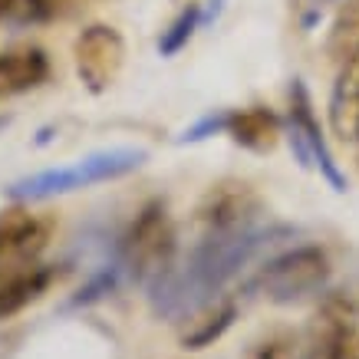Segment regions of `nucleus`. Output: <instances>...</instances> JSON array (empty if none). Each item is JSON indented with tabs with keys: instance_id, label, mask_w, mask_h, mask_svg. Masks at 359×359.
<instances>
[{
	"instance_id": "f257e3e1",
	"label": "nucleus",
	"mask_w": 359,
	"mask_h": 359,
	"mask_svg": "<svg viewBox=\"0 0 359 359\" xmlns=\"http://www.w3.org/2000/svg\"><path fill=\"white\" fill-rule=\"evenodd\" d=\"M287 238H294V228L287 224H254L228 234H208L188 250V257H175L172 267L145 287L152 313L165 323H188L205 306L221 300L234 277H241L257 257L271 254Z\"/></svg>"
},
{
	"instance_id": "f03ea898",
	"label": "nucleus",
	"mask_w": 359,
	"mask_h": 359,
	"mask_svg": "<svg viewBox=\"0 0 359 359\" xmlns=\"http://www.w3.org/2000/svg\"><path fill=\"white\" fill-rule=\"evenodd\" d=\"M145 158L149 155L142 152V149H106V152H93L86 158H76L73 165H63V168H46V172L27 175V178H20V182H13L7 188V195L13 201H46V198L69 195V191H79V188L126 178Z\"/></svg>"
},
{
	"instance_id": "7ed1b4c3",
	"label": "nucleus",
	"mask_w": 359,
	"mask_h": 359,
	"mask_svg": "<svg viewBox=\"0 0 359 359\" xmlns=\"http://www.w3.org/2000/svg\"><path fill=\"white\" fill-rule=\"evenodd\" d=\"M178 257V241H175L172 215L165 201H149L135 211V218L129 221L126 234L119 238V250L116 261L126 271V280L139 283L142 290L168 271Z\"/></svg>"
},
{
	"instance_id": "20e7f679",
	"label": "nucleus",
	"mask_w": 359,
	"mask_h": 359,
	"mask_svg": "<svg viewBox=\"0 0 359 359\" xmlns=\"http://www.w3.org/2000/svg\"><path fill=\"white\" fill-rule=\"evenodd\" d=\"M330 283V254L320 244H294L277 250L261 264L254 277V290H261L271 304H300L320 294Z\"/></svg>"
},
{
	"instance_id": "39448f33",
	"label": "nucleus",
	"mask_w": 359,
	"mask_h": 359,
	"mask_svg": "<svg viewBox=\"0 0 359 359\" xmlns=\"http://www.w3.org/2000/svg\"><path fill=\"white\" fill-rule=\"evenodd\" d=\"M287 139L290 149L297 152L300 165L316 168L320 178H327L333 191H346V175L339 172L337 158L330 152V142L323 135V126L313 112V99L306 93V86L300 79H294L290 86V119H287Z\"/></svg>"
},
{
	"instance_id": "423d86ee",
	"label": "nucleus",
	"mask_w": 359,
	"mask_h": 359,
	"mask_svg": "<svg viewBox=\"0 0 359 359\" xmlns=\"http://www.w3.org/2000/svg\"><path fill=\"white\" fill-rule=\"evenodd\" d=\"M73 66L89 93H106L126 66V40L109 23H89L73 40Z\"/></svg>"
},
{
	"instance_id": "0eeeda50",
	"label": "nucleus",
	"mask_w": 359,
	"mask_h": 359,
	"mask_svg": "<svg viewBox=\"0 0 359 359\" xmlns=\"http://www.w3.org/2000/svg\"><path fill=\"white\" fill-rule=\"evenodd\" d=\"M264 201L257 188L241 178H221L208 188L198 201V221L208 228V234H228L261 224Z\"/></svg>"
},
{
	"instance_id": "6e6552de",
	"label": "nucleus",
	"mask_w": 359,
	"mask_h": 359,
	"mask_svg": "<svg viewBox=\"0 0 359 359\" xmlns=\"http://www.w3.org/2000/svg\"><path fill=\"white\" fill-rule=\"evenodd\" d=\"M359 310L349 297H327L297 359H349L356 343Z\"/></svg>"
},
{
	"instance_id": "1a4fd4ad",
	"label": "nucleus",
	"mask_w": 359,
	"mask_h": 359,
	"mask_svg": "<svg viewBox=\"0 0 359 359\" xmlns=\"http://www.w3.org/2000/svg\"><path fill=\"white\" fill-rule=\"evenodd\" d=\"M50 218L33 215L30 208H11L0 211V273L36 264L40 250L50 241Z\"/></svg>"
},
{
	"instance_id": "9d476101",
	"label": "nucleus",
	"mask_w": 359,
	"mask_h": 359,
	"mask_svg": "<svg viewBox=\"0 0 359 359\" xmlns=\"http://www.w3.org/2000/svg\"><path fill=\"white\" fill-rule=\"evenodd\" d=\"M339 63V76L330 89V129L343 142H359V43Z\"/></svg>"
},
{
	"instance_id": "9b49d317",
	"label": "nucleus",
	"mask_w": 359,
	"mask_h": 359,
	"mask_svg": "<svg viewBox=\"0 0 359 359\" xmlns=\"http://www.w3.org/2000/svg\"><path fill=\"white\" fill-rule=\"evenodd\" d=\"M224 135L250 152H271L283 135V122L267 106H248V109H228L224 116Z\"/></svg>"
},
{
	"instance_id": "f8f14e48",
	"label": "nucleus",
	"mask_w": 359,
	"mask_h": 359,
	"mask_svg": "<svg viewBox=\"0 0 359 359\" xmlns=\"http://www.w3.org/2000/svg\"><path fill=\"white\" fill-rule=\"evenodd\" d=\"M50 79V56L40 46L0 53V96H20Z\"/></svg>"
},
{
	"instance_id": "ddd939ff",
	"label": "nucleus",
	"mask_w": 359,
	"mask_h": 359,
	"mask_svg": "<svg viewBox=\"0 0 359 359\" xmlns=\"http://www.w3.org/2000/svg\"><path fill=\"white\" fill-rule=\"evenodd\" d=\"M50 283H53V267H43V264H27V267L0 273V320L20 313L23 306L40 300L50 290Z\"/></svg>"
},
{
	"instance_id": "4468645a",
	"label": "nucleus",
	"mask_w": 359,
	"mask_h": 359,
	"mask_svg": "<svg viewBox=\"0 0 359 359\" xmlns=\"http://www.w3.org/2000/svg\"><path fill=\"white\" fill-rule=\"evenodd\" d=\"M234 316H238V304H234V300H215L211 306H205L201 313H195L188 320L185 333H182V349L198 353V349L215 346L231 330Z\"/></svg>"
},
{
	"instance_id": "2eb2a0df",
	"label": "nucleus",
	"mask_w": 359,
	"mask_h": 359,
	"mask_svg": "<svg viewBox=\"0 0 359 359\" xmlns=\"http://www.w3.org/2000/svg\"><path fill=\"white\" fill-rule=\"evenodd\" d=\"M201 23H205V20H201V7H198V4H188L185 11H182L172 23H168V30H162V36H158V53H162V56L182 53Z\"/></svg>"
},
{
	"instance_id": "dca6fc26",
	"label": "nucleus",
	"mask_w": 359,
	"mask_h": 359,
	"mask_svg": "<svg viewBox=\"0 0 359 359\" xmlns=\"http://www.w3.org/2000/svg\"><path fill=\"white\" fill-rule=\"evenodd\" d=\"M356 43H359V0H349L346 11H343V17H339L337 27H333L330 50H333V53L343 60V56H346Z\"/></svg>"
},
{
	"instance_id": "f3484780",
	"label": "nucleus",
	"mask_w": 359,
	"mask_h": 359,
	"mask_svg": "<svg viewBox=\"0 0 359 359\" xmlns=\"http://www.w3.org/2000/svg\"><path fill=\"white\" fill-rule=\"evenodd\" d=\"M224 116H228V109L211 112V116H205V119H198L191 129H185L182 142H198V139H208V135H215V132H224Z\"/></svg>"
},
{
	"instance_id": "a211bd4d",
	"label": "nucleus",
	"mask_w": 359,
	"mask_h": 359,
	"mask_svg": "<svg viewBox=\"0 0 359 359\" xmlns=\"http://www.w3.org/2000/svg\"><path fill=\"white\" fill-rule=\"evenodd\" d=\"M27 7H30V0H0V23L4 20H20L23 23Z\"/></svg>"
},
{
	"instance_id": "6ab92c4d",
	"label": "nucleus",
	"mask_w": 359,
	"mask_h": 359,
	"mask_svg": "<svg viewBox=\"0 0 359 359\" xmlns=\"http://www.w3.org/2000/svg\"><path fill=\"white\" fill-rule=\"evenodd\" d=\"M349 359H359V339L353 343V353H349Z\"/></svg>"
},
{
	"instance_id": "aec40b11",
	"label": "nucleus",
	"mask_w": 359,
	"mask_h": 359,
	"mask_svg": "<svg viewBox=\"0 0 359 359\" xmlns=\"http://www.w3.org/2000/svg\"><path fill=\"white\" fill-rule=\"evenodd\" d=\"M313 4H333V0H313Z\"/></svg>"
}]
</instances>
